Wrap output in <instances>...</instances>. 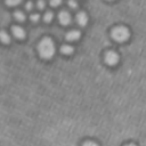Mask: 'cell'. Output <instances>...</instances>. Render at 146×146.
I'll use <instances>...</instances> for the list:
<instances>
[{"label": "cell", "mask_w": 146, "mask_h": 146, "mask_svg": "<svg viewBox=\"0 0 146 146\" xmlns=\"http://www.w3.org/2000/svg\"><path fill=\"white\" fill-rule=\"evenodd\" d=\"M82 146H98V144L96 141H92V140H87L82 144Z\"/></svg>", "instance_id": "12"}, {"label": "cell", "mask_w": 146, "mask_h": 146, "mask_svg": "<svg viewBox=\"0 0 146 146\" xmlns=\"http://www.w3.org/2000/svg\"><path fill=\"white\" fill-rule=\"evenodd\" d=\"M125 146H135L133 144H129V145H125Z\"/></svg>", "instance_id": "19"}, {"label": "cell", "mask_w": 146, "mask_h": 146, "mask_svg": "<svg viewBox=\"0 0 146 146\" xmlns=\"http://www.w3.org/2000/svg\"><path fill=\"white\" fill-rule=\"evenodd\" d=\"M75 19H76V23H78L80 26H84V25L88 23V16H87V14H86L84 11L78 13Z\"/></svg>", "instance_id": "7"}, {"label": "cell", "mask_w": 146, "mask_h": 146, "mask_svg": "<svg viewBox=\"0 0 146 146\" xmlns=\"http://www.w3.org/2000/svg\"><path fill=\"white\" fill-rule=\"evenodd\" d=\"M25 8H26L27 10H31V9L33 8V3H32L31 1H29V2H26V5H25Z\"/></svg>", "instance_id": "18"}, {"label": "cell", "mask_w": 146, "mask_h": 146, "mask_svg": "<svg viewBox=\"0 0 146 146\" xmlns=\"http://www.w3.org/2000/svg\"><path fill=\"white\" fill-rule=\"evenodd\" d=\"M14 17H15V19L18 21V22H24V21H25V15H24L22 11H19V10H17V11L14 13Z\"/></svg>", "instance_id": "10"}, {"label": "cell", "mask_w": 146, "mask_h": 146, "mask_svg": "<svg viewBox=\"0 0 146 146\" xmlns=\"http://www.w3.org/2000/svg\"><path fill=\"white\" fill-rule=\"evenodd\" d=\"M129 35H130L129 30L127 27H124V26H116L112 31V36L117 42H123V41L128 40Z\"/></svg>", "instance_id": "2"}, {"label": "cell", "mask_w": 146, "mask_h": 146, "mask_svg": "<svg viewBox=\"0 0 146 146\" xmlns=\"http://www.w3.org/2000/svg\"><path fill=\"white\" fill-rule=\"evenodd\" d=\"M0 40L3 43H9L10 42V36L6 31H0Z\"/></svg>", "instance_id": "9"}, {"label": "cell", "mask_w": 146, "mask_h": 146, "mask_svg": "<svg viewBox=\"0 0 146 146\" xmlns=\"http://www.w3.org/2000/svg\"><path fill=\"white\" fill-rule=\"evenodd\" d=\"M62 3V0H50V5L52 6V7H57V6H59Z\"/></svg>", "instance_id": "16"}, {"label": "cell", "mask_w": 146, "mask_h": 146, "mask_svg": "<svg viewBox=\"0 0 146 146\" xmlns=\"http://www.w3.org/2000/svg\"><path fill=\"white\" fill-rule=\"evenodd\" d=\"M52 17H54V15H52L51 11H46V14L43 15V21H44L46 23H49V22H51Z\"/></svg>", "instance_id": "11"}, {"label": "cell", "mask_w": 146, "mask_h": 146, "mask_svg": "<svg viewBox=\"0 0 146 146\" xmlns=\"http://www.w3.org/2000/svg\"><path fill=\"white\" fill-rule=\"evenodd\" d=\"M39 55L43 59H50L55 55V43L50 38H43L38 43Z\"/></svg>", "instance_id": "1"}, {"label": "cell", "mask_w": 146, "mask_h": 146, "mask_svg": "<svg viewBox=\"0 0 146 146\" xmlns=\"http://www.w3.org/2000/svg\"><path fill=\"white\" fill-rule=\"evenodd\" d=\"M22 0H6V3L9 5V6H15L17 3H19Z\"/></svg>", "instance_id": "14"}, {"label": "cell", "mask_w": 146, "mask_h": 146, "mask_svg": "<svg viewBox=\"0 0 146 146\" xmlns=\"http://www.w3.org/2000/svg\"><path fill=\"white\" fill-rule=\"evenodd\" d=\"M80 35H81L80 31H78V30H71V31H68L66 33L65 38H66L67 41H76V40H79Z\"/></svg>", "instance_id": "6"}, {"label": "cell", "mask_w": 146, "mask_h": 146, "mask_svg": "<svg viewBox=\"0 0 146 146\" xmlns=\"http://www.w3.org/2000/svg\"><path fill=\"white\" fill-rule=\"evenodd\" d=\"M67 3H68V6H70L71 8H73V9L78 7V2H76V0H68Z\"/></svg>", "instance_id": "13"}, {"label": "cell", "mask_w": 146, "mask_h": 146, "mask_svg": "<svg viewBox=\"0 0 146 146\" xmlns=\"http://www.w3.org/2000/svg\"><path fill=\"white\" fill-rule=\"evenodd\" d=\"M44 6H46L44 0H39V1H38V8H39V9H43Z\"/></svg>", "instance_id": "17"}, {"label": "cell", "mask_w": 146, "mask_h": 146, "mask_svg": "<svg viewBox=\"0 0 146 146\" xmlns=\"http://www.w3.org/2000/svg\"><path fill=\"white\" fill-rule=\"evenodd\" d=\"M105 62L108 64V65H115L117 62H119V55L113 51V50H110L105 54Z\"/></svg>", "instance_id": "3"}, {"label": "cell", "mask_w": 146, "mask_h": 146, "mask_svg": "<svg viewBox=\"0 0 146 146\" xmlns=\"http://www.w3.org/2000/svg\"><path fill=\"white\" fill-rule=\"evenodd\" d=\"M11 32H13V34H14V36L15 38H17V39H24L25 38V31L21 27V26H18V25H14L13 27H11Z\"/></svg>", "instance_id": "5"}, {"label": "cell", "mask_w": 146, "mask_h": 146, "mask_svg": "<svg viewBox=\"0 0 146 146\" xmlns=\"http://www.w3.org/2000/svg\"><path fill=\"white\" fill-rule=\"evenodd\" d=\"M30 18H31V21H32V22H38V21H39V18H40V15H39V14H32Z\"/></svg>", "instance_id": "15"}, {"label": "cell", "mask_w": 146, "mask_h": 146, "mask_svg": "<svg viewBox=\"0 0 146 146\" xmlns=\"http://www.w3.org/2000/svg\"><path fill=\"white\" fill-rule=\"evenodd\" d=\"M73 51H74V48L70 44H63L60 47V52L64 54V55H71Z\"/></svg>", "instance_id": "8"}, {"label": "cell", "mask_w": 146, "mask_h": 146, "mask_svg": "<svg viewBox=\"0 0 146 146\" xmlns=\"http://www.w3.org/2000/svg\"><path fill=\"white\" fill-rule=\"evenodd\" d=\"M58 21H59V23L62 25L70 24L71 23V15H70V13L66 11V10H62L59 13V15H58Z\"/></svg>", "instance_id": "4"}]
</instances>
